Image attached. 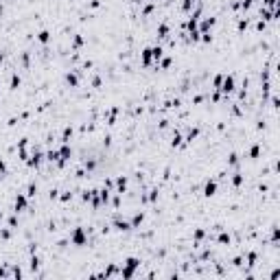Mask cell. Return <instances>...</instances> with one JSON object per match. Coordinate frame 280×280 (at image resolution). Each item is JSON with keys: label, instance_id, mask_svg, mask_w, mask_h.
Returning a JSON list of instances; mask_svg holds the SVG:
<instances>
[{"label": "cell", "instance_id": "obj_26", "mask_svg": "<svg viewBox=\"0 0 280 280\" xmlns=\"http://www.w3.org/2000/svg\"><path fill=\"white\" fill-rule=\"evenodd\" d=\"M0 15H2V7H0Z\"/></svg>", "mask_w": 280, "mask_h": 280}, {"label": "cell", "instance_id": "obj_3", "mask_svg": "<svg viewBox=\"0 0 280 280\" xmlns=\"http://www.w3.org/2000/svg\"><path fill=\"white\" fill-rule=\"evenodd\" d=\"M221 90L226 92V94H230V92L234 90V77H232V74H230V77H226V79L221 81Z\"/></svg>", "mask_w": 280, "mask_h": 280}, {"label": "cell", "instance_id": "obj_5", "mask_svg": "<svg viewBox=\"0 0 280 280\" xmlns=\"http://www.w3.org/2000/svg\"><path fill=\"white\" fill-rule=\"evenodd\" d=\"M214 190H217V182H208L206 188H203V195H206V197H210V195H214Z\"/></svg>", "mask_w": 280, "mask_h": 280}, {"label": "cell", "instance_id": "obj_13", "mask_svg": "<svg viewBox=\"0 0 280 280\" xmlns=\"http://www.w3.org/2000/svg\"><path fill=\"white\" fill-rule=\"evenodd\" d=\"M18 86H20V77H18V74H13V77H11V88L18 90Z\"/></svg>", "mask_w": 280, "mask_h": 280}, {"label": "cell", "instance_id": "obj_25", "mask_svg": "<svg viewBox=\"0 0 280 280\" xmlns=\"http://www.w3.org/2000/svg\"><path fill=\"white\" fill-rule=\"evenodd\" d=\"M0 221H2V212H0Z\"/></svg>", "mask_w": 280, "mask_h": 280}, {"label": "cell", "instance_id": "obj_21", "mask_svg": "<svg viewBox=\"0 0 280 280\" xmlns=\"http://www.w3.org/2000/svg\"><path fill=\"white\" fill-rule=\"evenodd\" d=\"M9 234H11L9 230H2V232H0V236H2V239H9Z\"/></svg>", "mask_w": 280, "mask_h": 280}, {"label": "cell", "instance_id": "obj_14", "mask_svg": "<svg viewBox=\"0 0 280 280\" xmlns=\"http://www.w3.org/2000/svg\"><path fill=\"white\" fill-rule=\"evenodd\" d=\"M37 267H40V258H37V256H33V258H31V269L35 272Z\"/></svg>", "mask_w": 280, "mask_h": 280}, {"label": "cell", "instance_id": "obj_11", "mask_svg": "<svg viewBox=\"0 0 280 280\" xmlns=\"http://www.w3.org/2000/svg\"><path fill=\"white\" fill-rule=\"evenodd\" d=\"M37 40H40L42 44H46V42H48V40H50V33H48V31H42L40 35H37Z\"/></svg>", "mask_w": 280, "mask_h": 280}, {"label": "cell", "instance_id": "obj_23", "mask_svg": "<svg viewBox=\"0 0 280 280\" xmlns=\"http://www.w3.org/2000/svg\"><path fill=\"white\" fill-rule=\"evenodd\" d=\"M15 223H18V219H15V217L9 219V226H11V228H15Z\"/></svg>", "mask_w": 280, "mask_h": 280}, {"label": "cell", "instance_id": "obj_1", "mask_svg": "<svg viewBox=\"0 0 280 280\" xmlns=\"http://www.w3.org/2000/svg\"><path fill=\"white\" fill-rule=\"evenodd\" d=\"M140 265V260L138 258H127L125 260V267H123V272H120V276L123 278H132L134 276V269Z\"/></svg>", "mask_w": 280, "mask_h": 280}, {"label": "cell", "instance_id": "obj_16", "mask_svg": "<svg viewBox=\"0 0 280 280\" xmlns=\"http://www.w3.org/2000/svg\"><path fill=\"white\" fill-rule=\"evenodd\" d=\"M72 44H74V48H79V46L83 44V37H81V35H77V37L72 40Z\"/></svg>", "mask_w": 280, "mask_h": 280}, {"label": "cell", "instance_id": "obj_9", "mask_svg": "<svg viewBox=\"0 0 280 280\" xmlns=\"http://www.w3.org/2000/svg\"><path fill=\"white\" fill-rule=\"evenodd\" d=\"M125 186H127V177H123V175H120V177H118V195H123Z\"/></svg>", "mask_w": 280, "mask_h": 280}, {"label": "cell", "instance_id": "obj_12", "mask_svg": "<svg viewBox=\"0 0 280 280\" xmlns=\"http://www.w3.org/2000/svg\"><path fill=\"white\" fill-rule=\"evenodd\" d=\"M72 136V129L70 127H66V129H63V136H61V142H68V138Z\"/></svg>", "mask_w": 280, "mask_h": 280}, {"label": "cell", "instance_id": "obj_15", "mask_svg": "<svg viewBox=\"0 0 280 280\" xmlns=\"http://www.w3.org/2000/svg\"><path fill=\"white\" fill-rule=\"evenodd\" d=\"M219 243H230V236L226 234V232H221V234H219Z\"/></svg>", "mask_w": 280, "mask_h": 280}, {"label": "cell", "instance_id": "obj_10", "mask_svg": "<svg viewBox=\"0 0 280 280\" xmlns=\"http://www.w3.org/2000/svg\"><path fill=\"white\" fill-rule=\"evenodd\" d=\"M169 35V24H160V29H158V37H166Z\"/></svg>", "mask_w": 280, "mask_h": 280}, {"label": "cell", "instance_id": "obj_7", "mask_svg": "<svg viewBox=\"0 0 280 280\" xmlns=\"http://www.w3.org/2000/svg\"><path fill=\"white\" fill-rule=\"evenodd\" d=\"M142 219H145V214H142V212H138V214H136V217L132 219V228H138V226H140V223H142Z\"/></svg>", "mask_w": 280, "mask_h": 280}, {"label": "cell", "instance_id": "obj_8", "mask_svg": "<svg viewBox=\"0 0 280 280\" xmlns=\"http://www.w3.org/2000/svg\"><path fill=\"white\" fill-rule=\"evenodd\" d=\"M149 61H151V48H145L142 50V63L149 66Z\"/></svg>", "mask_w": 280, "mask_h": 280}, {"label": "cell", "instance_id": "obj_24", "mask_svg": "<svg viewBox=\"0 0 280 280\" xmlns=\"http://www.w3.org/2000/svg\"><path fill=\"white\" fill-rule=\"evenodd\" d=\"M0 61H2V53H0Z\"/></svg>", "mask_w": 280, "mask_h": 280}, {"label": "cell", "instance_id": "obj_6", "mask_svg": "<svg viewBox=\"0 0 280 280\" xmlns=\"http://www.w3.org/2000/svg\"><path fill=\"white\" fill-rule=\"evenodd\" d=\"M212 26H214V18H206V20H203V24H201V31L208 33V29H212Z\"/></svg>", "mask_w": 280, "mask_h": 280}, {"label": "cell", "instance_id": "obj_4", "mask_svg": "<svg viewBox=\"0 0 280 280\" xmlns=\"http://www.w3.org/2000/svg\"><path fill=\"white\" fill-rule=\"evenodd\" d=\"M24 208H26V197H24V195H18V199H15V206H13L15 214H18V212H22Z\"/></svg>", "mask_w": 280, "mask_h": 280}, {"label": "cell", "instance_id": "obj_19", "mask_svg": "<svg viewBox=\"0 0 280 280\" xmlns=\"http://www.w3.org/2000/svg\"><path fill=\"white\" fill-rule=\"evenodd\" d=\"M35 193H37V186L31 184V186H29V193H26V195H29V197H35Z\"/></svg>", "mask_w": 280, "mask_h": 280}, {"label": "cell", "instance_id": "obj_20", "mask_svg": "<svg viewBox=\"0 0 280 280\" xmlns=\"http://www.w3.org/2000/svg\"><path fill=\"white\" fill-rule=\"evenodd\" d=\"M232 182H234L236 186H239L241 182H243V177H241V173H234V177H232Z\"/></svg>", "mask_w": 280, "mask_h": 280}, {"label": "cell", "instance_id": "obj_17", "mask_svg": "<svg viewBox=\"0 0 280 280\" xmlns=\"http://www.w3.org/2000/svg\"><path fill=\"white\" fill-rule=\"evenodd\" d=\"M247 260H249L247 265H256V254H254V252H249V254H247Z\"/></svg>", "mask_w": 280, "mask_h": 280}, {"label": "cell", "instance_id": "obj_18", "mask_svg": "<svg viewBox=\"0 0 280 280\" xmlns=\"http://www.w3.org/2000/svg\"><path fill=\"white\" fill-rule=\"evenodd\" d=\"M66 81L70 83V86H77V77H74V74H72V72H70V74H68V77H66Z\"/></svg>", "mask_w": 280, "mask_h": 280}, {"label": "cell", "instance_id": "obj_22", "mask_svg": "<svg viewBox=\"0 0 280 280\" xmlns=\"http://www.w3.org/2000/svg\"><path fill=\"white\" fill-rule=\"evenodd\" d=\"M228 162H230V164H236V153H232V155H230V160H228Z\"/></svg>", "mask_w": 280, "mask_h": 280}, {"label": "cell", "instance_id": "obj_2", "mask_svg": "<svg viewBox=\"0 0 280 280\" xmlns=\"http://www.w3.org/2000/svg\"><path fill=\"white\" fill-rule=\"evenodd\" d=\"M70 239H72V243H77V245H83V243H86V241H88V239H86V234H83V230H81V228H77V230H74Z\"/></svg>", "mask_w": 280, "mask_h": 280}]
</instances>
